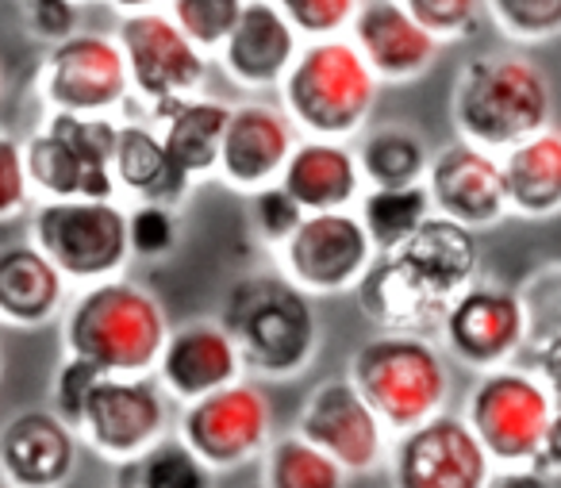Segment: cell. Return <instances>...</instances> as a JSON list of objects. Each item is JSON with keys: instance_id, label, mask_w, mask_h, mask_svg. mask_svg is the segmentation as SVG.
I'll use <instances>...</instances> for the list:
<instances>
[{"instance_id": "6da1fadb", "label": "cell", "mask_w": 561, "mask_h": 488, "mask_svg": "<svg viewBox=\"0 0 561 488\" xmlns=\"http://www.w3.org/2000/svg\"><path fill=\"white\" fill-rule=\"evenodd\" d=\"M450 120L461 143L500 158L553 124L550 78L523 50L473 55L454 78Z\"/></svg>"}, {"instance_id": "7a4b0ae2", "label": "cell", "mask_w": 561, "mask_h": 488, "mask_svg": "<svg viewBox=\"0 0 561 488\" xmlns=\"http://www.w3.org/2000/svg\"><path fill=\"white\" fill-rule=\"evenodd\" d=\"M219 324L234 339L250 377L293 381L320 354L316 296L293 285L280 270L247 273L224 293Z\"/></svg>"}, {"instance_id": "3957f363", "label": "cell", "mask_w": 561, "mask_h": 488, "mask_svg": "<svg viewBox=\"0 0 561 488\" xmlns=\"http://www.w3.org/2000/svg\"><path fill=\"white\" fill-rule=\"evenodd\" d=\"M165 339L170 319L162 300L131 277L85 285L62 311V354L85 358L108 377L154 373Z\"/></svg>"}, {"instance_id": "277c9868", "label": "cell", "mask_w": 561, "mask_h": 488, "mask_svg": "<svg viewBox=\"0 0 561 488\" xmlns=\"http://www.w3.org/2000/svg\"><path fill=\"white\" fill-rule=\"evenodd\" d=\"M377 101L381 81L351 35L305 43L277 89V104L308 139H358L374 120Z\"/></svg>"}, {"instance_id": "5b68a950", "label": "cell", "mask_w": 561, "mask_h": 488, "mask_svg": "<svg viewBox=\"0 0 561 488\" xmlns=\"http://www.w3.org/2000/svg\"><path fill=\"white\" fill-rule=\"evenodd\" d=\"M346 377L392 434L435 419L450 400V358L427 334L377 331L351 354Z\"/></svg>"}, {"instance_id": "8992f818", "label": "cell", "mask_w": 561, "mask_h": 488, "mask_svg": "<svg viewBox=\"0 0 561 488\" xmlns=\"http://www.w3.org/2000/svg\"><path fill=\"white\" fill-rule=\"evenodd\" d=\"M116 116H66L47 112L39 132L24 143L27 178L39 201H119L112 155Z\"/></svg>"}, {"instance_id": "52a82bcc", "label": "cell", "mask_w": 561, "mask_h": 488, "mask_svg": "<svg viewBox=\"0 0 561 488\" xmlns=\"http://www.w3.org/2000/svg\"><path fill=\"white\" fill-rule=\"evenodd\" d=\"M32 242L81 288L124 277L135 262L119 201H39L32 208Z\"/></svg>"}, {"instance_id": "ba28073f", "label": "cell", "mask_w": 561, "mask_h": 488, "mask_svg": "<svg viewBox=\"0 0 561 488\" xmlns=\"http://www.w3.org/2000/svg\"><path fill=\"white\" fill-rule=\"evenodd\" d=\"M461 419L492 465H535L553 419V396L530 365L477 373Z\"/></svg>"}, {"instance_id": "9c48e42d", "label": "cell", "mask_w": 561, "mask_h": 488, "mask_svg": "<svg viewBox=\"0 0 561 488\" xmlns=\"http://www.w3.org/2000/svg\"><path fill=\"white\" fill-rule=\"evenodd\" d=\"M116 43L124 50L131 97L147 109V124H162L178 104L204 93L211 70L208 55L165 16V9L124 16Z\"/></svg>"}, {"instance_id": "30bf717a", "label": "cell", "mask_w": 561, "mask_h": 488, "mask_svg": "<svg viewBox=\"0 0 561 488\" xmlns=\"http://www.w3.org/2000/svg\"><path fill=\"white\" fill-rule=\"evenodd\" d=\"M530 304L523 293L492 281H473L466 293L450 300L438 324V347L446 358L473 373H489L500 365H515V358L530 347Z\"/></svg>"}, {"instance_id": "8fae6325", "label": "cell", "mask_w": 561, "mask_h": 488, "mask_svg": "<svg viewBox=\"0 0 561 488\" xmlns=\"http://www.w3.org/2000/svg\"><path fill=\"white\" fill-rule=\"evenodd\" d=\"M178 439L208 465L211 473H231L262 462L273 442V408L254 377L185 404L178 416Z\"/></svg>"}, {"instance_id": "7c38bea8", "label": "cell", "mask_w": 561, "mask_h": 488, "mask_svg": "<svg viewBox=\"0 0 561 488\" xmlns=\"http://www.w3.org/2000/svg\"><path fill=\"white\" fill-rule=\"evenodd\" d=\"M35 86L47 112L66 116H112L131 101L116 32H78L58 47H47Z\"/></svg>"}, {"instance_id": "4fadbf2b", "label": "cell", "mask_w": 561, "mask_h": 488, "mask_svg": "<svg viewBox=\"0 0 561 488\" xmlns=\"http://www.w3.org/2000/svg\"><path fill=\"white\" fill-rule=\"evenodd\" d=\"M170 396L158 385L154 373H142V377H108L104 373L89 393L78 434L96 457L124 465L158 446L170 434Z\"/></svg>"}, {"instance_id": "5bb4252c", "label": "cell", "mask_w": 561, "mask_h": 488, "mask_svg": "<svg viewBox=\"0 0 561 488\" xmlns=\"http://www.w3.org/2000/svg\"><path fill=\"white\" fill-rule=\"evenodd\" d=\"M377 250L362 227L358 212H316L277 250V270L308 296L354 293Z\"/></svg>"}, {"instance_id": "9a60e30c", "label": "cell", "mask_w": 561, "mask_h": 488, "mask_svg": "<svg viewBox=\"0 0 561 488\" xmlns=\"http://www.w3.org/2000/svg\"><path fill=\"white\" fill-rule=\"evenodd\" d=\"M385 462L392 488H489L496 469L469 423L454 411H438L427 423L397 434Z\"/></svg>"}, {"instance_id": "2e32d148", "label": "cell", "mask_w": 561, "mask_h": 488, "mask_svg": "<svg viewBox=\"0 0 561 488\" xmlns=\"http://www.w3.org/2000/svg\"><path fill=\"white\" fill-rule=\"evenodd\" d=\"M297 434H305L346 473H369L389 457V427L362 400L346 373L320 381L308 393L297 416Z\"/></svg>"}, {"instance_id": "e0dca14e", "label": "cell", "mask_w": 561, "mask_h": 488, "mask_svg": "<svg viewBox=\"0 0 561 488\" xmlns=\"http://www.w3.org/2000/svg\"><path fill=\"white\" fill-rule=\"evenodd\" d=\"M300 143V132L293 120L285 116L277 101H250L231 104V120H227L224 147H219V170L216 178L224 181L231 193L254 196L262 189L277 185L280 170L289 162L293 147Z\"/></svg>"}, {"instance_id": "ac0fdd59", "label": "cell", "mask_w": 561, "mask_h": 488, "mask_svg": "<svg viewBox=\"0 0 561 488\" xmlns=\"http://www.w3.org/2000/svg\"><path fill=\"white\" fill-rule=\"evenodd\" d=\"M427 193L438 216L454 219L469 231H484L512 216L500 158L473 143L454 139L431 155Z\"/></svg>"}, {"instance_id": "d6986e66", "label": "cell", "mask_w": 561, "mask_h": 488, "mask_svg": "<svg viewBox=\"0 0 561 488\" xmlns=\"http://www.w3.org/2000/svg\"><path fill=\"white\" fill-rule=\"evenodd\" d=\"M78 457L81 434L55 408H24L0 427V480L9 488H66Z\"/></svg>"}, {"instance_id": "ffe728a7", "label": "cell", "mask_w": 561, "mask_h": 488, "mask_svg": "<svg viewBox=\"0 0 561 488\" xmlns=\"http://www.w3.org/2000/svg\"><path fill=\"white\" fill-rule=\"evenodd\" d=\"M300 47L305 39L280 12L277 0H247L239 24L216 55L219 70L231 86L247 89V93H277L289 66L297 63Z\"/></svg>"}, {"instance_id": "44dd1931", "label": "cell", "mask_w": 561, "mask_h": 488, "mask_svg": "<svg viewBox=\"0 0 561 488\" xmlns=\"http://www.w3.org/2000/svg\"><path fill=\"white\" fill-rule=\"evenodd\" d=\"M154 377L165 396L185 408L201 396L234 385L239 377H247V370H242L239 347L219 319H193V324L170 327Z\"/></svg>"}, {"instance_id": "7402d4cb", "label": "cell", "mask_w": 561, "mask_h": 488, "mask_svg": "<svg viewBox=\"0 0 561 488\" xmlns=\"http://www.w3.org/2000/svg\"><path fill=\"white\" fill-rule=\"evenodd\" d=\"M346 35L381 86H404V81L423 78L446 47L427 27L415 24L400 0H362Z\"/></svg>"}, {"instance_id": "603a6c76", "label": "cell", "mask_w": 561, "mask_h": 488, "mask_svg": "<svg viewBox=\"0 0 561 488\" xmlns=\"http://www.w3.org/2000/svg\"><path fill=\"white\" fill-rule=\"evenodd\" d=\"M397 262L404 273L438 304L450 308L458 293H466L473 281H481V239L469 227L454 224L446 216H431L404 247L397 250Z\"/></svg>"}, {"instance_id": "cb8c5ba5", "label": "cell", "mask_w": 561, "mask_h": 488, "mask_svg": "<svg viewBox=\"0 0 561 488\" xmlns=\"http://www.w3.org/2000/svg\"><path fill=\"white\" fill-rule=\"evenodd\" d=\"M280 189L308 212H351L366 193V178L358 170V155L351 143L339 139H308L293 147L289 162L280 170Z\"/></svg>"}, {"instance_id": "d4e9b609", "label": "cell", "mask_w": 561, "mask_h": 488, "mask_svg": "<svg viewBox=\"0 0 561 488\" xmlns=\"http://www.w3.org/2000/svg\"><path fill=\"white\" fill-rule=\"evenodd\" d=\"M112 173L116 189L127 193L135 204H165L181 208L185 196L193 193L196 181H188L178 170V162L165 150L162 135L147 120H119L116 155H112Z\"/></svg>"}, {"instance_id": "484cf974", "label": "cell", "mask_w": 561, "mask_h": 488, "mask_svg": "<svg viewBox=\"0 0 561 488\" xmlns=\"http://www.w3.org/2000/svg\"><path fill=\"white\" fill-rule=\"evenodd\" d=\"M70 281L35 242L0 247V324L43 327L66 311Z\"/></svg>"}, {"instance_id": "4316f807", "label": "cell", "mask_w": 561, "mask_h": 488, "mask_svg": "<svg viewBox=\"0 0 561 488\" xmlns=\"http://www.w3.org/2000/svg\"><path fill=\"white\" fill-rule=\"evenodd\" d=\"M362 304V316L389 334H427L435 339L443 311L412 277L404 273V265L397 262V254H377L374 265L366 270V277L354 288Z\"/></svg>"}, {"instance_id": "83f0119b", "label": "cell", "mask_w": 561, "mask_h": 488, "mask_svg": "<svg viewBox=\"0 0 561 488\" xmlns=\"http://www.w3.org/2000/svg\"><path fill=\"white\" fill-rule=\"evenodd\" d=\"M507 189V212L519 219L561 216V127L550 124L538 135L523 139L507 155H500Z\"/></svg>"}, {"instance_id": "f1b7e54d", "label": "cell", "mask_w": 561, "mask_h": 488, "mask_svg": "<svg viewBox=\"0 0 561 488\" xmlns=\"http://www.w3.org/2000/svg\"><path fill=\"white\" fill-rule=\"evenodd\" d=\"M227 120H231V104L219 101V97L201 93L193 101L178 104L154 127L162 135L170 158L178 162V170L188 181H204V178H216L219 170V147H224Z\"/></svg>"}, {"instance_id": "f546056e", "label": "cell", "mask_w": 561, "mask_h": 488, "mask_svg": "<svg viewBox=\"0 0 561 488\" xmlns=\"http://www.w3.org/2000/svg\"><path fill=\"white\" fill-rule=\"evenodd\" d=\"M358 170L366 178V189H400V185H423L431 170V147L420 132L404 124H381L362 132L358 147Z\"/></svg>"}, {"instance_id": "4dcf8cb0", "label": "cell", "mask_w": 561, "mask_h": 488, "mask_svg": "<svg viewBox=\"0 0 561 488\" xmlns=\"http://www.w3.org/2000/svg\"><path fill=\"white\" fill-rule=\"evenodd\" d=\"M354 212H358L362 227H366L377 254H397V250L435 216V204H431L427 181H423V185H400V189L369 185Z\"/></svg>"}, {"instance_id": "1f68e13d", "label": "cell", "mask_w": 561, "mask_h": 488, "mask_svg": "<svg viewBox=\"0 0 561 488\" xmlns=\"http://www.w3.org/2000/svg\"><path fill=\"white\" fill-rule=\"evenodd\" d=\"M351 473L305 434H273L262 454V488H346Z\"/></svg>"}, {"instance_id": "d6a6232c", "label": "cell", "mask_w": 561, "mask_h": 488, "mask_svg": "<svg viewBox=\"0 0 561 488\" xmlns=\"http://www.w3.org/2000/svg\"><path fill=\"white\" fill-rule=\"evenodd\" d=\"M116 488H216V473L178 434H165L142 457L116 465Z\"/></svg>"}, {"instance_id": "836d02e7", "label": "cell", "mask_w": 561, "mask_h": 488, "mask_svg": "<svg viewBox=\"0 0 561 488\" xmlns=\"http://www.w3.org/2000/svg\"><path fill=\"white\" fill-rule=\"evenodd\" d=\"M484 16L515 47H535L561 35V0H484Z\"/></svg>"}, {"instance_id": "e575fe53", "label": "cell", "mask_w": 561, "mask_h": 488, "mask_svg": "<svg viewBox=\"0 0 561 488\" xmlns=\"http://www.w3.org/2000/svg\"><path fill=\"white\" fill-rule=\"evenodd\" d=\"M247 0H165V16L204 50L216 55L239 24Z\"/></svg>"}, {"instance_id": "d590c367", "label": "cell", "mask_w": 561, "mask_h": 488, "mask_svg": "<svg viewBox=\"0 0 561 488\" xmlns=\"http://www.w3.org/2000/svg\"><path fill=\"white\" fill-rule=\"evenodd\" d=\"M127 239H131V258H142V262L170 258L181 239L178 208H165V204H131L127 208Z\"/></svg>"}, {"instance_id": "8d00e7d4", "label": "cell", "mask_w": 561, "mask_h": 488, "mask_svg": "<svg viewBox=\"0 0 561 488\" xmlns=\"http://www.w3.org/2000/svg\"><path fill=\"white\" fill-rule=\"evenodd\" d=\"M277 4L305 43L346 35L362 9V0H277Z\"/></svg>"}, {"instance_id": "74e56055", "label": "cell", "mask_w": 561, "mask_h": 488, "mask_svg": "<svg viewBox=\"0 0 561 488\" xmlns=\"http://www.w3.org/2000/svg\"><path fill=\"white\" fill-rule=\"evenodd\" d=\"M420 27H427L438 43L469 39L484 16V0H400Z\"/></svg>"}, {"instance_id": "f35d334b", "label": "cell", "mask_w": 561, "mask_h": 488, "mask_svg": "<svg viewBox=\"0 0 561 488\" xmlns=\"http://www.w3.org/2000/svg\"><path fill=\"white\" fill-rule=\"evenodd\" d=\"M305 216H308V212L300 208V204L293 201L285 189H280V181L250 196V227H254L257 239H262L265 247H273V250H280L285 242L293 239V231L305 224Z\"/></svg>"}, {"instance_id": "ab89813d", "label": "cell", "mask_w": 561, "mask_h": 488, "mask_svg": "<svg viewBox=\"0 0 561 488\" xmlns=\"http://www.w3.org/2000/svg\"><path fill=\"white\" fill-rule=\"evenodd\" d=\"M35 208V189L27 178L24 143L16 135L0 132V224L27 216Z\"/></svg>"}, {"instance_id": "60d3db41", "label": "cell", "mask_w": 561, "mask_h": 488, "mask_svg": "<svg viewBox=\"0 0 561 488\" xmlns=\"http://www.w3.org/2000/svg\"><path fill=\"white\" fill-rule=\"evenodd\" d=\"M101 377H104V373L96 370L93 362H85V358L62 354V362H58L55 377H50V408H55V416H62L73 431H78L81 411H85V400H89V393H93V385Z\"/></svg>"}, {"instance_id": "b9f144b4", "label": "cell", "mask_w": 561, "mask_h": 488, "mask_svg": "<svg viewBox=\"0 0 561 488\" xmlns=\"http://www.w3.org/2000/svg\"><path fill=\"white\" fill-rule=\"evenodd\" d=\"M20 16L32 39L58 47L81 32V0H20Z\"/></svg>"}, {"instance_id": "7bdbcfd3", "label": "cell", "mask_w": 561, "mask_h": 488, "mask_svg": "<svg viewBox=\"0 0 561 488\" xmlns=\"http://www.w3.org/2000/svg\"><path fill=\"white\" fill-rule=\"evenodd\" d=\"M530 370L538 373L546 388H550L553 400H561V327L550 331L542 342L535 347V358H530Z\"/></svg>"}, {"instance_id": "ee69618b", "label": "cell", "mask_w": 561, "mask_h": 488, "mask_svg": "<svg viewBox=\"0 0 561 488\" xmlns=\"http://www.w3.org/2000/svg\"><path fill=\"white\" fill-rule=\"evenodd\" d=\"M489 488H550V477L538 473L535 465H496Z\"/></svg>"}, {"instance_id": "f6af8a7d", "label": "cell", "mask_w": 561, "mask_h": 488, "mask_svg": "<svg viewBox=\"0 0 561 488\" xmlns=\"http://www.w3.org/2000/svg\"><path fill=\"white\" fill-rule=\"evenodd\" d=\"M535 469L546 473V477H558L561 473V400H553V419L550 431H546V442L535 457Z\"/></svg>"}, {"instance_id": "bcb514c9", "label": "cell", "mask_w": 561, "mask_h": 488, "mask_svg": "<svg viewBox=\"0 0 561 488\" xmlns=\"http://www.w3.org/2000/svg\"><path fill=\"white\" fill-rule=\"evenodd\" d=\"M108 4L119 12V20H124V16H139V12H158V9H165V0H108Z\"/></svg>"}, {"instance_id": "7dc6e473", "label": "cell", "mask_w": 561, "mask_h": 488, "mask_svg": "<svg viewBox=\"0 0 561 488\" xmlns=\"http://www.w3.org/2000/svg\"><path fill=\"white\" fill-rule=\"evenodd\" d=\"M0 101H4V73H0Z\"/></svg>"}]
</instances>
